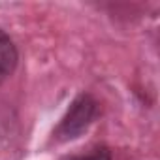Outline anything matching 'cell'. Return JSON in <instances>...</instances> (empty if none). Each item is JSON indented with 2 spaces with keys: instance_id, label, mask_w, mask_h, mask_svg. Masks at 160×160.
I'll list each match as a JSON object with an SVG mask.
<instances>
[{
  "instance_id": "obj_1",
  "label": "cell",
  "mask_w": 160,
  "mask_h": 160,
  "mask_svg": "<svg viewBox=\"0 0 160 160\" xmlns=\"http://www.w3.org/2000/svg\"><path fill=\"white\" fill-rule=\"evenodd\" d=\"M96 115H98V102L91 94H79L68 108L66 115L60 119L58 126L55 128L53 139L64 143L79 138L92 124Z\"/></svg>"
},
{
  "instance_id": "obj_2",
  "label": "cell",
  "mask_w": 160,
  "mask_h": 160,
  "mask_svg": "<svg viewBox=\"0 0 160 160\" xmlns=\"http://www.w3.org/2000/svg\"><path fill=\"white\" fill-rule=\"evenodd\" d=\"M17 47L13 40L0 28V83L8 79L17 66Z\"/></svg>"
},
{
  "instance_id": "obj_3",
  "label": "cell",
  "mask_w": 160,
  "mask_h": 160,
  "mask_svg": "<svg viewBox=\"0 0 160 160\" xmlns=\"http://www.w3.org/2000/svg\"><path fill=\"white\" fill-rule=\"evenodd\" d=\"M66 160H111V152H109V149H106V147H96V149H92V151L87 152V154L70 156V158H66Z\"/></svg>"
}]
</instances>
